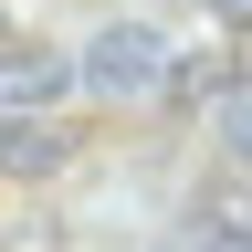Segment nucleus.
<instances>
[{
	"mask_svg": "<svg viewBox=\"0 0 252 252\" xmlns=\"http://www.w3.org/2000/svg\"><path fill=\"white\" fill-rule=\"evenodd\" d=\"M179 74V42L158 21H105V32H84V84L94 94H158Z\"/></svg>",
	"mask_w": 252,
	"mask_h": 252,
	"instance_id": "obj_1",
	"label": "nucleus"
},
{
	"mask_svg": "<svg viewBox=\"0 0 252 252\" xmlns=\"http://www.w3.org/2000/svg\"><path fill=\"white\" fill-rule=\"evenodd\" d=\"M168 252H252V168H220V179L189 189Z\"/></svg>",
	"mask_w": 252,
	"mask_h": 252,
	"instance_id": "obj_2",
	"label": "nucleus"
},
{
	"mask_svg": "<svg viewBox=\"0 0 252 252\" xmlns=\"http://www.w3.org/2000/svg\"><path fill=\"white\" fill-rule=\"evenodd\" d=\"M84 84V53H63V42H0V116H42V105H63V94Z\"/></svg>",
	"mask_w": 252,
	"mask_h": 252,
	"instance_id": "obj_3",
	"label": "nucleus"
},
{
	"mask_svg": "<svg viewBox=\"0 0 252 252\" xmlns=\"http://www.w3.org/2000/svg\"><path fill=\"white\" fill-rule=\"evenodd\" d=\"M53 158H63V137H32V126H0V168H11V179L53 168Z\"/></svg>",
	"mask_w": 252,
	"mask_h": 252,
	"instance_id": "obj_4",
	"label": "nucleus"
},
{
	"mask_svg": "<svg viewBox=\"0 0 252 252\" xmlns=\"http://www.w3.org/2000/svg\"><path fill=\"white\" fill-rule=\"evenodd\" d=\"M220 147H231V168H252V84L220 94Z\"/></svg>",
	"mask_w": 252,
	"mask_h": 252,
	"instance_id": "obj_5",
	"label": "nucleus"
},
{
	"mask_svg": "<svg viewBox=\"0 0 252 252\" xmlns=\"http://www.w3.org/2000/svg\"><path fill=\"white\" fill-rule=\"evenodd\" d=\"M210 11H220V21H252V0H210Z\"/></svg>",
	"mask_w": 252,
	"mask_h": 252,
	"instance_id": "obj_6",
	"label": "nucleus"
},
{
	"mask_svg": "<svg viewBox=\"0 0 252 252\" xmlns=\"http://www.w3.org/2000/svg\"><path fill=\"white\" fill-rule=\"evenodd\" d=\"M0 42H11V11H0Z\"/></svg>",
	"mask_w": 252,
	"mask_h": 252,
	"instance_id": "obj_7",
	"label": "nucleus"
},
{
	"mask_svg": "<svg viewBox=\"0 0 252 252\" xmlns=\"http://www.w3.org/2000/svg\"><path fill=\"white\" fill-rule=\"evenodd\" d=\"M0 189H11V168H0Z\"/></svg>",
	"mask_w": 252,
	"mask_h": 252,
	"instance_id": "obj_8",
	"label": "nucleus"
}]
</instances>
